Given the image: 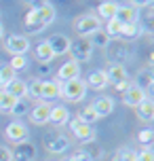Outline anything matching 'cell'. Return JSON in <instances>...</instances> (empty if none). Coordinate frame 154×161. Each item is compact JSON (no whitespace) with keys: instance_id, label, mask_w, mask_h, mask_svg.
<instances>
[{"instance_id":"6da1fadb","label":"cell","mask_w":154,"mask_h":161,"mask_svg":"<svg viewBox=\"0 0 154 161\" xmlns=\"http://www.w3.org/2000/svg\"><path fill=\"white\" fill-rule=\"evenodd\" d=\"M101 19H99L95 13H85V15H78L76 19H74V32L78 34V36H82V38H89L93 32H97V30H101Z\"/></svg>"},{"instance_id":"7a4b0ae2","label":"cell","mask_w":154,"mask_h":161,"mask_svg":"<svg viewBox=\"0 0 154 161\" xmlns=\"http://www.w3.org/2000/svg\"><path fill=\"white\" fill-rule=\"evenodd\" d=\"M87 93V85L82 79H74V80H65L59 87V97H64L68 102H80Z\"/></svg>"},{"instance_id":"3957f363","label":"cell","mask_w":154,"mask_h":161,"mask_svg":"<svg viewBox=\"0 0 154 161\" xmlns=\"http://www.w3.org/2000/svg\"><path fill=\"white\" fill-rule=\"evenodd\" d=\"M68 53H70V57H72V62H76V64H82V62H89V59H91L93 47H91L89 38H82V36H78V38L70 40V49H68Z\"/></svg>"},{"instance_id":"277c9868","label":"cell","mask_w":154,"mask_h":161,"mask_svg":"<svg viewBox=\"0 0 154 161\" xmlns=\"http://www.w3.org/2000/svg\"><path fill=\"white\" fill-rule=\"evenodd\" d=\"M70 123V129H72V134L76 140H80V142H85V144H89V142H95V138H97V131L91 127V125H87V123H82V121H78L76 117L74 119L68 121Z\"/></svg>"},{"instance_id":"5b68a950","label":"cell","mask_w":154,"mask_h":161,"mask_svg":"<svg viewBox=\"0 0 154 161\" xmlns=\"http://www.w3.org/2000/svg\"><path fill=\"white\" fill-rule=\"evenodd\" d=\"M4 136H7L8 142H15V144H21V142H28L30 138V131L21 121H11L7 127H4Z\"/></svg>"},{"instance_id":"8992f818","label":"cell","mask_w":154,"mask_h":161,"mask_svg":"<svg viewBox=\"0 0 154 161\" xmlns=\"http://www.w3.org/2000/svg\"><path fill=\"white\" fill-rule=\"evenodd\" d=\"M4 49H7L11 55H25L30 51V38L28 36H19V34H11L4 42Z\"/></svg>"},{"instance_id":"52a82bcc","label":"cell","mask_w":154,"mask_h":161,"mask_svg":"<svg viewBox=\"0 0 154 161\" xmlns=\"http://www.w3.org/2000/svg\"><path fill=\"white\" fill-rule=\"evenodd\" d=\"M146 97H150V96H148L144 89L137 87L135 83H131L129 89L122 93V102H125L127 106H131V108H135V106H139L141 102H144V100H146Z\"/></svg>"},{"instance_id":"ba28073f","label":"cell","mask_w":154,"mask_h":161,"mask_svg":"<svg viewBox=\"0 0 154 161\" xmlns=\"http://www.w3.org/2000/svg\"><path fill=\"white\" fill-rule=\"evenodd\" d=\"M59 83H65V80H74V79H80V64H76V62H65V64L59 66V70H57V76H55Z\"/></svg>"},{"instance_id":"9c48e42d","label":"cell","mask_w":154,"mask_h":161,"mask_svg":"<svg viewBox=\"0 0 154 161\" xmlns=\"http://www.w3.org/2000/svg\"><path fill=\"white\" fill-rule=\"evenodd\" d=\"M49 114H51V104L38 102V104L30 110V121H32L34 125H47V123H49Z\"/></svg>"},{"instance_id":"30bf717a","label":"cell","mask_w":154,"mask_h":161,"mask_svg":"<svg viewBox=\"0 0 154 161\" xmlns=\"http://www.w3.org/2000/svg\"><path fill=\"white\" fill-rule=\"evenodd\" d=\"M93 110H95V114H97L99 119L101 117H108V114H112L114 113V97L110 96H99L93 100Z\"/></svg>"},{"instance_id":"8fae6325","label":"cell","mask_w":154,"mask_h":161,"mask_svg":"<svg viewBox=\"0 0 154 161\" xmlns=\"http://www.w3.org/2000/svg\"><path fill=\"white\" fill-rule=\"evenodd\" d=\"M13 161H34L36 159V146L32 142H21L17 144L15 151H11Z\"/></svg>"},{"instance_id":"7c38bea8","label":"cell","mask_w":154,"mask_h":161,"mask_svg":"<svg viewBox=\"0 0 154 161\" xmlns=\"http://www.w3.org/2000/svg\"><path fill=\"white\" fill-rule=\"evenodd\" d=\"M4 91H7L13 100H25V97H28V80H21V79L15 76V79L4 87Z\"/></svg>"},{"instance_id":"4fadbf2b","label":"cell","mask_w":154,"mask_h":161,"mask_svg":"<svg viewBox=\"0 0 154 161\" xmlns=\"http://www.w3.org/2000/svg\"><path fill=\"white\" fill-rule=\"evenodd\" d=\"M44 148L49 151L51 155H61L70 148V140L65 136H53V138H47L44 140Z\"/></svg>"},{"instance_id":"5bb4252c","label":"cell","mask_w":154,"mask_h":161,"mask_svg":"<svg viewBox=\"0 0 154 161\" xmlns=\"http://www.w3.org/2000/svg\"><path fill=\"white\" fill-rule=\"evenodd\" d=\"M59 87H61V83L57 79H51V80H42V93H40V100L42 102H47L51 104L53 100L59 97Z\"/></svg>"},{"instance_id":"9a60e30c","label":"cell","mask_w":154,"mask_h":161,"mask_svg":"<svg viewBox=\"0 0 154 161\" xmlns=\"http://www.w3.org/2000/svg\"><path fill=\"white\" fill-rule=\"evenodd\" d=\"M49 47H51V51H53V55H65L68 53V49H70V38L68 36H64V34H53L49 40Z\"/></svg>"},{"instance_id":"2e32d148","label":"cell","mask_w":154,"mask_h":161,"mask_svg":"<svg viewBox=\"0 0 154 161\" xmlns=\"http://www.w3.org/2000/svg\"><path fill=\"white\" fill-rule=\"evenodd\" d=\"M23 25H25V30L28 32H32V34H38L40 30H44L47 25H44V21L40 19V15H38V11L36 8H30V13L25 15L23 19Z\"/></svg>"},{"instance_id":"e0dca14e","label":"cell","mask_w":154,"mask_h":161,"mask_svg":"<svg viewBox=\"0 0 154 161\" xmlns=\"http://www.w3.org/2000/svg\"><path fill=\"white\" fill-rule=\"evenodd\" d=\"M68 121H70V110L65 106H51V114H49L51 125L61 127V125H68Z\"/></svg>"},{"instance_id":"ac0fdd59","label":"cell","mask_w":154,"mask_h":161,"mask_svg":"<svg viewBox=\"0 0 154 161\" xmlns=\"http://www.w3.org/2000/svg\"><path fill=\"white\" fill-rule=\"evenodd\" d=\"M85 85L91 89H95V91H101V89H105L110 83H108V76H105V70H93V72L89 74V79L85 80Z\"/></svg>"},{"instance_id":"d6986e66","label":"cell","mask_w":154,"mask_h":161,"mask_svg":"<svg viewBox=\"0 0 154 161\" xmlns=\"http://www.w3.org/2000/svg\"><path fill=\"white\" fill-rule=\"evenodd\" d=\"M116 21L121 25H125V24H133V21H139V13H137V8H133L129 4V7H121L118 4V11H116Z\"/></svg>"},{"instance_id":"ffe728a7","label":"cell","mask_w":154,"mask_h":161,"mask_svg":"<svg viewBox=\"0 0 154 161\" xmlns=\"http://www.w3.org/2000/svg\"><path fill=\"white\" fill-rule=\"evenodd\" d=\"M105 76H108V83H110V85H116V83H121V80L129 79L125 64H110V68L105 70Z\"/></svg>"},{"instance_id":"44dd1931","label":"cell","mask_w":154,"mask_h":161,"mask_svg":"<svg viewBox=\"0 0 154 161\" xmlns=\"http://www.w3.org/2000/svg\"><path fill=\"white\" fill-rule=\"evenodd\" d=\"M116 11H118V2H114V0H105V2H101V4L97 7L95 15H97L101 21H108V19H112V17L116 15Z\"/></svg>"},{"instance_id":"7402d4cb","label":"cell","mask_w":154,"mask_h":161,"mask_svg":"<svg viewBox=\"0 0 154 161\" xmlns=\"http://www.w3.org/2000/svg\"><path fill=\"white\" fill-rule=\"evenodd\" d=\"M135 113H137V117L144 121V123L154 121V102L150 100V97H146L139 106H135Z\"/></svg>"},{"instance_id":"603a6c76","label":"cell","mask_w":154,"mask_h":161,"mask_svg":"<svg viewBox=\"0 0 154 161\" xmlns=\"http://www.w3.org/2000/svg\"><path fill=\"white\" fill-rule=\"evenodd\" d=\"M34 57L40 62V64H49V62H53V51H51L49 42L47 40H42V42H38L36 45V49H34Z\"/></svg>"},{"instance_id":"cb8c5ba5","label":"cell","mask_w":154,"mask_h":161,"mask_svg":"<svg viewBox=\"0 0 154 161\" xmlns=\"http://www.w3.org/2000/svg\"><path fill=\"white\" fill-rule=\"evenodd\" d=\"M135 85L137 87H141L146 93H150V89H152L154 85V74L150 68H146V70H141V72H137V80H135Z\"/></svg>"},{"instance_id":"d4e9b609","label":"cell","mask_w":154,"mask_h":161,"mask_svg":"<svg viewBox=\"0 0 154 161\" xmlns=\"http://www.w3.org/2000/svg\"><path fill=\"white\" fill-rule=\"evenodd\" d=\"M127 57H129V51H127V47H122V45H118V47H114V49H108L110 64H122Z\"/></svg>"},{"instance_id":"484cf974","label":"cell","mask_w":154,"mask_h":161,"mask_svg":"<svg viewBox=\"0 0 154 161\" xmlns=\"http://www.w3.org/2000/svg\"><path fill=\"white\" fill-rule=\"evenodd\" d=\"M89 42L91 47H97V49H108L110 47V36L104 32V30H97L89 36Z\"/></svg>"},{"instance_id":"4316f807","label":"cell","mask_w":154,"mask_h":161,"mask_svg":"<svg viewBox=\"0 0 154 161\" xmlns=\"http://www.w3.org/2000/svg\"><path fill=\"white\" fill-rule=\"evenodd\" d=\"M139 34H141V25H139V21H133V24H125L121 28V38H137Z\"/></svg>"},{"instance_id":"83f0119b","label":"cell","mask_w":154,"mask_h":161,"mask_svg":"<svg viewBox=\"0 0 154 161\" xmlns=\"http://www.w3.org/2000/svg\"><path fill=\"white\" fill-rule=\"evenodd\" d=\"M36 11H38L40 19L44 21V25L53 24V19H55V8H53V4H49V2H42L40 7H36Z\"/></svg>"},{"instance_id":"f1b7e54d","label":"cell","mask_w":154,"mask_h":161,"mask_svg":"<svg viewBox=\"0 0 154 161\" xmlns=\"http://www.w3.org/2000/svg\"><path fill=\"white\" fill-rule=\"evenodd\" d=\"M76 119L78 121H82V123H87V125H93L95 121L99 119L97 114H95V110H93V106H85V108H80V113L76 114Z\"/></svg>"},{"instance_id":"f546056e","label":"cell","mask_w":154,"mask_h":161,"mask_svg":"<svg viewBox=\"0 0 154 161\" xmlns=\"http://www.w3.org/2000/svg\"><path fill=\"white\" fill-rule=\"evenodd\" d=\"M121 28H122V25L116 21V17H112V19H108V21H105L104 32L110 36V40H112V38H121Z\"/></svg>"},{"instance_id":"4dcf8cb0","label":"cell","mask_w":154,"mask_h":161,"mask_svg":"<svg viewBox=\"0 0 154 161\" xmlns=\"http://www.w3.org/2000/svg\"><path fill=\"white\" fill-rule=\"evenodd\" d=\"M13 79H15V70H13L8 64L0 66V89H4Z\"/></svg>"},{"instance_id":"1f68e13d","label":"cell","mask_w":154,"mask_h":161,"mask_svg":"<svg viewBox=\"0 0 154 161\" xmlns=\"http://www.w3.org/2000/svg\"><path fill=\"white\" fill-rule=\"evenodd\" d=\"M40 93H42V79H32L28 83V97L40 100Z\"/></svg>"},{"instance_id":"d6a6232c","label":"cell","mask_w":154,"mask_h":161,"mask_svg":"<svg viewBox=\"0 0 154 161\" xmlns=\"http://www.w3.org/2000/svg\"><path fill=\"white\" fill-rule=\"evenodd\" d=\"M152 142H154V131L150 127L137 131V144H141L144 148H150V144H152Z\"/></svg>"},{"instance_id":"836d02e7","label":"cell","mask_w":154,"mask_h":161,"mask_svg":"<svg viewBox=\"0 0 154 161\" xmlns=\"http://www.w3.org/2000/svg\"><path fill=\"white\" fill-rule=\"evenodd\" d=\"M28 113H30V108H28V100H15L13 108L8 110L11 117H23V114H28Z\"/></svg>"},{"instance_id":"e575fe53","label":"cell","mask_w":154,"mask_h":161,"mask_svg":"<svg viewBox=\"0 0 154 161\" xmlns=\"http://www.w3.org/2000/svg\"><path fill=\"white\" fill-rule=\"evenodd\" d=\"M13 104H15V100L8 96L4 89H0V113H8L13 108Z\"/></svg>"},{"instance_id":"d590c367","label":"cell","mask_w":154,"mask_h":161,"mask_svg":"<svg viewBox=\"0 0 154 161\" xmlns=\"http://www.w3.org/2000/svg\"><path fill=\"white\" fill-rule=\"evenodd\" d=\"M135 151H131V148H121V151H116L114 155V161H135Z\"/></svg>"},{"instance_id":"8d00e7d4","label":"cell","mask_w":154,"mask_h":161,"mask_svg":"<svg viewBox=\"0 0 154 161\" xmlns=\"http://www.w3.org/2000/svg\"><path fill=\"white\" fill-rule=\"evenodd\" d=\"M11 68L13 70H23V68H28V59H25V55H13V59H11Z\"/></svg>"},{"instance_id":"74e56055","label":"cell","mask_w":154,"mask_h":161,"mask_svg":"<svg viewBox=\"0 0 154 161\" xmlns=\"http://www.w3.org/2000/svg\"><path fill=\"white\" fill-rule=\"evenodd\" d=\"M135 161H154V153L150 148H141V151L135 155Z\"/></svg>"},{"instance_id":"f35d334b","label":"cell","mask_w":154,"mask_h":161,"mask_svg":"<svg viewBox=\"0 0 154 161\" xmlns=\"http://www.w3.org/2000/svg\"><path fill=\"white\" fill-rule=\"evenodd\" d=\"M72 157H74L76 161H93V157H91V153L87 151V148H78V151H76Z\"/></svg>"},{"instance_id":"ab89813d","label":"cell","mask_w":154,"mask_h":161,"mask_svg":"<svg viewBox=\"0 0 154 161\" xmlns=\"http://www.w3.org/2000/svg\"><path fill=\"white\" fill-rule=\"evenodd\" d=\"M0 161H13V155H11L8 146H0Z\"/></svg>"},{"instance_id":"60d3db41","label":"cell","mask_w":154,"mask_h":161,"mask_svg":"<svg viewBox=\"0 0 154 161\" xmlns=\"http://www.w3.org/2000/svg\"><path fill=\"white\" fill-rule=\"evenodd\" d=\"M129 85H131V80L127 79V80H121V83H116V85H114V89H116V91H121V93H125V91L129 89Z\"/></svg>"},{"instance_id":"b9f144b4","label":"cell","mask_w":154,"mask_h":161,"mask_svg":"<svg viewBox=\"0 0 154 161\" xmlns=\"http://www.w3.org/2000/svg\"><path fill=\"white\" fill-rule=\"evenodd\" d=\"M131 7L133 8H139V7H150L152 4V0H129Z\"/></svg>"},{"instance_id":"7bdbcfd3","label":"cell","mask_w":154,"mask_h":161,"mask_svg":"<svg viewBox=\"0 0 154 161\" xmlns=\"http://www.w3.org/2000/svg\"><path fill=\"white\" fill-rule=\"evenodd\" d=\"M2 34H4V28H2V24H0V38H2Z\"/></svg>"},{"instance_id":"ee69618b","label":"cell","mask_w":154,"mask_h":161,"mask_svg":"<svg viewBox=\"0 0 154 161\" xmlns=\"http://www.w3.org/2000/svg\"><path fill=\"white\" fill-rule=\"evenodd\" d=\"M64 161H76V159H74V157H68V159H64Z\"/></svg>"}]
</instances>
